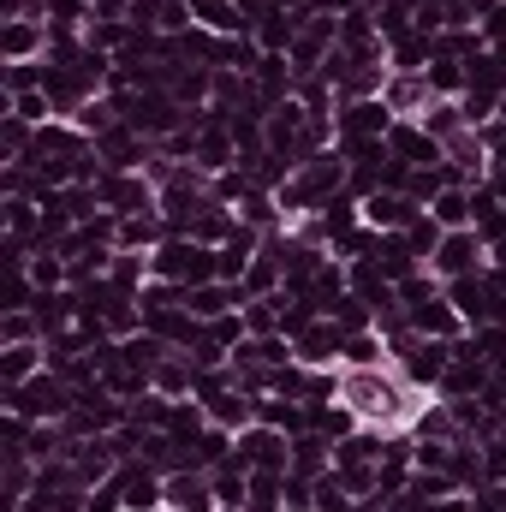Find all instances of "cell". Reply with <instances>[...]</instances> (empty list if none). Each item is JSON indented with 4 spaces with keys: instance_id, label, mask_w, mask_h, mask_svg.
I'll use <instances>...</instances> for the list:
<instances>
[{
    "instance_id": "52a82bcc",
    "label": "cell",
    "mask_w": 506,
    "mask_h": 512,
    "mask_svg": "<svg viewBox=\"0 0 506 512\" xmlns=\"http://www.w3.org/2000/svg\"><path fill=\"white\" fill-rule=\"evenodd\" d=\"M346 340H352V334H340L328 316H316V322L292 340V364H304V370H328V364L346 358Z\"/></svg>"
},
{
    "instance_id": "4fadbf2b",
    "label": "cell",
    "mask_w": 506,
    "mask_h": 512,
    "mask_svg": "<svg viewBox=\"0 0 506 512\" xmlns=\"http://www.w3.org/2000/svg\"><path fill=\"white\" fill-rule=\"evenodd\" d=\"M405 322H411L423 340H465V334H471V328H465V316L447 304V292H441V298H429V304H411V310H405Z\"/></svg>"
},
{
    "instance_id": "e0dca14e",
    "label": "cell",
    "mask_w": 506,
    "mask_h": 512,
    "mask_svg": "<svg viewBox=\"0 0 506 512\" xmlns=\"http://www.w3.org/2000/svg\"><path fill=\"white\" fill-rule=\"evenodd\" d=\"M48 370V346L42 340H30V346H6L0 352V382L6 387H24L30 376H42Z\"/></svg>"
},
{
    "instance_id": "8fae6325",
    "label": "cell",
    "mask_w": 506,
    "mask_h": 512,
    "mask_svg": "<svg viewBox=\"0 0 506 512\" xmlns=\"http://www.w3.org/2000/svg\"><path fill=\"white\" fill-rule=\"evenodd\" d=\"M387 155L405 161V167H441V161H447V149L417 126V120H393V131H387Z\"/></svg>"
},
{
    "instance_id": "30bf717a",
    "label": "cell",
    "mask_w": 506,
    "mask_h": 512,
    "mask_svg": "<svg viewBox=\"0 0 506 512\" xmlns=\"http://www.w3.org/2000/svg\"><path fill=\"white\" fill-rule=\"evenodd\" d=\"M167 512H221V501H215V477L203 471V465H191V471H173L167 477V501H161Z\"/></svg>"
},
{
    "instance_id": "5bb4252c",
    "label": "cell",
    "mask_w": 506,
    "mask_h": 512,
    "mask_svg": "<svg viewBox=\"0 0 506 512\" xmlns=\"http://www.w3.org/2000/svg\"><path fill=\"white\" fill-rule=\"evenodd\" d=\"M203 405H209V423H221L233 435H245L256 423V393H245V387H215Z\"/></svg>"
},
{
    "instance_id": "3957f363",
    "label": "cell",
    "mask_w": 506,
    "mask_h": 512,
    "mask_svg": "<svg viewBox=\"0 0 506 512\" xmlns=\"http://www.w3.org/2000/svg\"><path fill=\"white\" fill-rule=\"evenodd\" d=\"M96 197H102V209L120 215V221H126V215H155V209H161V191H155L149 173H102Z\"/></svg>"
},
{
    "instance_id": "44dd1931",
    "label": "cell",
    "mask_w": 506,
    "mask_h": 512,
    "mask_svg": "<svg viewBox=\"0 0 506 512\" xmlns=\"http://www.w3.org/2000/svg\"><path fill=\"white\" fill-rule=\"evenodd\" d=\"M417 126L429 131V137H435L441 149H447L453 137H465V131H477V126H471V120H465V102H435V108H429V114H423Z\"/></svg>"
},
{
    "instance_id": "83f0119b",
    "label": "cell",
    "mask_w": 506,
    "mask_h": 512,
    "mask_svg": "<svg viewBox=\"0 0 506 512\" xmlns=\"http://www.w3.org/2000/svg\"><path fill=\"white\" fill-rule=\"evenodd\" d=\"M483 477L506 483V441H483Z\"/></svg>"
},
{
    "instance_id": "5b68a950",
    "label": "cell",
    "mask_w": 506,
    "mask_h": 512,
    "mask_svg": "<svg viewBox=\"0 0 506 512\" xmlns=\"http://www.w3.org/2000/svg\"><path fill=\"white\" fill-rule=\"evenodd\" d=\"M340 149H352V143H387V131H393V114L381 108V96H364V102H340Z\"/></svg>"
},
{
    "instance_id": "cb8c5ba5",
    "label": "cell",
    "mask_w": 506,
    "mask_h": 512,
    "mask_svg": "<svg viewBox=\"0 0 506 512\" xmlns=\"http://www.w3.org/2000/svg\"><path fill=\"white\" fill-rule=\"evenodd\" d=\"M441 233H447V227H441V221H435V215L423 209V215H417V221H411V227H405L399 239L411 245V256H417V262H429V256H435V245H441Z\"/></svg>"
},
{
    "instance_id": "4316f807",
    "label": "cell",
    "mask_w": 506,
    "mask_h": 512,
    "mask_svg": "<svg viewBox=\"0 0 506 512\" xmlns=\"http://www.w3.org/2000/svg\"><path fill=\"white\" fill-rule=\"evenodd\" d=\"M316 512H352V495H346V483L328 471V477H316Z\"/></svg>"
},
{
    "instance_id": "277c9868",
    "label": "cell",
    "mask_w": 506,
    "mask_h": 512,
    "mask_svg": "<svg viewBox=\"0 0 506 512\" xmlns=\"http://www.w3.org/2000/svg\"><path fill=\"white\" fill-rule=\"evenodd\" d=\"M429 268H435L441 280H459V274H483V268H489V245H483V233H477V227L441 233V245H435V256H429Z\"/></svg>"
},
{
    "instance_id": "d6986e66",
    "label": "cell",
    "mask_w": 506,
    "mask_h": 512,
    "mask_svg": "<svg viewBox=\"0 0 506 512\" xmlns=\"http://www.w3.org/2000/svg\"><path fill=\"white\" fill-rule=\"evenodd\" d=\"M120 251H155V245H167V221H161V209L155 215H126L120 221V239H114Z\"/></svg>"
},
{
    "instance_id": "ba28073f",
    "label": "cell",
    "mask_w": 506,
    "mask_h": 512,
    "mask_svg": "<svg viewBox=\"0 0 506 512\" xmlns=\"http://www.w3.org/2000/svg\"><path fill=\"white\" fill-rule=\"evenodd\" d=\"M239 459L251 471H292V435L286 429H268V423H251L239 435Z\"/></svg>"
},
{
    "instance_id": "ffe728a7",
    "label": "cell",
    "mask_w": 506,
    "mask_h": 512,
    "mask_svg": "<svg viewBox=\"0 0 506 512\" xmlns=\"http://www.w3.org/2000/svg\"><path fill=\"white\" fill-rule=\"evenodd\" d=\"M429 215H435L447 233H459V227H477V203H471V191H465V185H447V191L429 203Z\"/></svg>"
},
{
    "instance_id": "2e32d148",
    "label": "cell",
    "mask_w": 506,
    "mask_h": 512,
    "mask_svg": "<svg viewBox=\"0 0 506 512\" xmlns=\"http://www.w3.org/2000/svg\"><path fill=\"white\" fill-rule=\"evenodd\" d=\"M191 18L215 36H251V18L239 12V0H191Z\"/></svg>"
},
{
    "instance_id": "7a4b0ae2",
    "label": "cell",
    "mask_w": 506,
    "mask_h": 512,
    "mask_svg": "<svg viewBox=\"0 0 506 512\" xmlns=\"http://www.w3.org/2000/svg\"><path fill=\"white\" fill-rule=\"evenodd\" d=\"M149 268H155V280H173V286H209V280H221L215 274V245H197V239H167V245H155L149 251Z\"/></svg>"
},
{
    "instance_id": "7402d4cb",
    "label": "cell",
    "mask_w": 506,
    "mask_h": 512,
    "mask_svg": "<svg viewBox=\"0 0 506 512\" xmlns=\"http://www.w3.org/2000/svg\"><path fill=\"white\" fill-rule=\"evenodd\" d=\"M161 429H167L173 441H197V435L209 429V405H203V399H173V405H167V423H161Z\"/></svg>"
},
{
    "instance_id": "6da1fadb",
    "label": "cell",
    "mask_w": 506,
    "mask_h": 512,
    "mask_svg": "<svg viewBox=\"0 0 506 512\" xmlns=\"http://www.w3.org/2000/svg\"><path fill=\"white\" fill-rule=\"evenodd\" d=\"M364 429H381V435H399V429H417L423 417V387H411L393 364H370V370H340V393Z\"/></svg>"
},
{
    "instance_id": "9c48e42d",
    "label": "cell",
    "mask_w": 506,
    "mask_h": 512,
    "mask_svg": "<svg viewBox=\"0 0 506 512\" xmlns=\"http://www.w3.org/2000/svg\"><path fill=\"white\" fill-rule=\"evenodd\" d=\"M48 18H36V12H24V18H0V54H6V66L12 60H48Z\"/></svg>"
},
{
    "instance_id": "d4e9b609",
    "label": "cell",
    "mask_w": 506,
    "mask_h": 512,
    "mask_svg": "<svg viewBox=\"0 0 506 512\" xmlns=\"http://www.w3.org/2000/svg\"><path fill=\"white\" fill-rule=\"evenodd\" d=\"M30 340H42L36 310H0V346H30Z\"/></svg>"
},
{
    "instance_id": "8992f818",
    "label": "cell",
    "mask_w": 506,
    "mask_h": 512,
    "mask_svg": "<svg viewBox=\"0 0 506 512\" xmlns=\"http://www.w3.org/2000/svg\"><path fill=\"white\" fill-rule=\"evenodd\" d=\"M435 102L441 96L429 90V72H387V84H381V108L393 120H423Z\"/></svg>"
},
{
    "instance_id": "ac0fdd59",
    "label": "cell",
    "mask_w": 506,
    "mask_h": 512,
    "mask_svg": "<svg viewBox=\"0 0 506 512\" xmlns=\"http://www.w3.org/2000/svg\"><path fill=\"white\" fill-rule=\"evenodd\" d=\"M149 387H155V393H167V399H191V393H197V364H191L185 352H173V358H161V364H155Z\"/></svg>"
},
{
    "instance_id": "603a6c76",
    "label": "cell",
    "mask_w": 506,
    "mask_h": 512,
    "mask_svg": "<svg viewBox=\"0 0 506 512\" xmlns=\"http://www.w3.org/2000/svg\"><path fill=\"white\" fill-rule=\"evenodd\" d=\"M328 322H334L340 334H376V310H370L358 292H340L334 310H328Z\"/></svg>"
},
{
    "instance_id": "484cf974",
    "label": "cell",
    "mask_w": 506,
    "mask_h": 512,
    "mask_svg": "<svg viewBox=\"0 0 506 512\" xmlns=\"http://www.w3.org/2000/svg\"><path fill=\"white\" fill-rule=\"evenodd\" d=\"M54 30H84L90 18H96V6L90 0H48V12H42Z\"/></svg>"
},
{
    "instance_id": "7c38bea8",
    "label": "cell",
    "mask_w": 506,
    "mask_h": 512,
    "mask_svg": "<svg viewBox=\"0 0 506 512\" xmlns=\"http://www.w3.org/2000/svg\"><path fill=\"white\" fill-rule=\"evenodd\" d=\"M417 215H423V203L405 191H370L364 197V227H376V233H405Z\"/></svg>"
},
{
    "instance_id": "9a60e30c",
    "label": "cell",
    "mask_w": 506,
    "mask_h": 512,
    "mask_svg": "<svg viewBox=\"0 0 506 512\" xmlns=\"http://www.w3.org/2000/svg\"><path fill=\"white\" fill-rule=\"evenodd\" d=\"M292 471H298V477H328V471H334V441L316 435V429L292 435Z\"/></svg>"
}]
</instances>
